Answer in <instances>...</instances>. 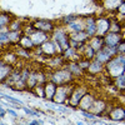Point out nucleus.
Returning a JSON list of instances; mask_svg holds the SVG:
<instances>
[{"mask_svg": "<svg viewBox=\"0 0 125 125\" xmlns=\"http://www.w3.org/2000/svg\"><path fill=\"white\" fill-rule=\"evenodd\" d=\"M68 69L70 70L71 74H76V75H79L80 73H81V69H80V66L78 65V62H71Z\"/></svg>", "mask_w": 125, "mask_h": 125, "instance_id": "a878e982", "label": "nucleus"}, {"mask_svg": "<svg viewBox=\"0 0 125 125\" xmlns=\"http://www.w3.org/2000/svg\"><path fill=\"white\" fill-rule=\"evenodd\" d=\"M86 38H89V36L86 35V33L84 30H83V31H78V33H74V31H73L71 34H69V39L73 40V41H84V43H85Z\"/></svg>", "mask_w": 125, "mask_h": 125, "instance_id": "6ab92c4d", "label": "nucleus"}, {"mask_svg": "<svg viewBox=\"0 0 125 125\" xmlns=\"http://www.w3.org/2000/svg\"><path fill=\"white\" fill-rule=\"evenodd\" d=\"M95 51L100 50L103 46H104V36H100V35H96V36H91V40H90V44H89Z\"/></svg>", "mask_w": 125, "mask_h": 125, "instance_id": "a211bd4d", "label": "nucleus"}, {"mask_svg": "<svg viewBox=\"0 0 125 125\" xmlns=\"http://www.w3.org/2000/svg\"><path fill=\"white\" fill-rule=\"evenodd\" d=\"M53 41L58 46V51L62 53L65 49L70 48V39H69V34H66L64 30H55L54 31V38Z\"/></svg>", "mask_w": 125, "mask_h": 125, "instance_id": "7ed1b4c3", "label": "nucleus"}, {"mask_svg": "<svg viewBox=\"0 0 125 125\" xmlns=\"http://www.w3.org/2000/svg\"><path fill=\"white\" fill-rule=\"evenodd\" d=\"M6 113H9L10 115H13L14 118H18V114H16L14 110H11V109H8V110H6Z\"/></svg>", "mask_w": 125, "mask_h": 125, "instance_id": "c9c22d12", "label": "nucleus"}, {"mask_svg": "<svg viewBox=\"0 0 125 125\" xmlns=\"http://www.w3.org/2000/svg\"><path fill=\"white\" fill-rule=\"evenodd\" d=\"M13 71V66L5 61H0V81H4Z\"/></svg>", "mask_w": 125, "mask_h": 125, "instance_id": "dca6fc26", "label": "nucleus"}, {"mask_svg": "<svg viewBox=\"0 0 125 125\" xmlns=\"http://www.w3.org/2000/svg\"><path fill=\"white\" fill-rule=\"evenodd\" d=\"M69 29H71V31L74 33H78V31H83L84 30V25H81V23H69Z\"/></svg>", "mask_w": 125, "mask_h": 125, "instance_id": "393cba45", "label": "nucleus"}, {"mask_svg": "<svg viewBox=\"0 0 125 125\" xmlns=\"http://www.w3.org/2000/svg\"><path fill=\"white\" fill-rule=\"evenodd\" d=\"M31 125H40V124H43V121L41 120H33V121H30Z\"/></svg>", "mask_w": 125, "mask_h": 125, "instance_id": "4c0bfd02", "label": "nucleus"}, {"mask_svg": "<svg viewBox=\"0 0 125 125\" xmlns=\"http://www.w3.org/2000/svg\"><path fill=\"white\" fill-rule=\"evenodd\" d=\"M20 33L21 31H8L9 34V41H11V43H19L20 40Z\"/></svg>", "mask_w": 125, "mask_h": 125, "instance_id": "5701e85b", "label": "nucleus"}, {"mask_svg": "<svg viewBox=\"0 0 125 125\" xmlns=\"http://www.w3.org/2000/svg\"><path fill=\"white\" fill-rule=\"evenodd\" d=\"M19 45H20V48H24V49H28V50H30L31 48L34 46V44H33V41H31L30 36H28V35H23V36H20Z\"/></svg>", "mask_w": 125, "mask_h": 125, "instance_id": "aec40b11", "label": "nucleus"}, {"mask_svg": "<svg viewBox=\"0 0 125 125\" xmlns=\"http://www.w3.org/2000/svg\"><path fill=\"white\" fill-rule=\"evenodd\" d=\"M6 114V110L1 108V105H0V118H4V115Z\"/></svg>", "mask_w": 125, "mask_h": 125, "instance_id": "e433bc0d", "label": "nucleus"}, {"mask_svg": "<svg viewBox=\"0 0 125 125\" xmlns=\"http://www.w3.org/2000/svg\"><path fill=\"white\" fill-rule=\"evenodd\" d=\"M109 118H110L113 121H124V119H125V114H124L123 108H115V109L110 110Z\"/></svg>", "mask_w": 125, "mask_h": 125, "instance_id": "f3484780", "label": "nucleus"}, {"mask_svg": "<svg viewBox=\"0 0 125 125\" xmlns=\"http://www.w3.org/2000/svg\"><path fill=\"white\" fill-rule=\"evenodd\" d=\"M84 94H86V89H84V88L73 89L71 93H70V95H69V98H68V100H66L68 105L71 106V108H76L79 105L80 99L84 96Z\"/></svg>", "mask_w": 125, "mask_h": 125, "instance_id": "39448f33", "label": "nucleus"}, {"mask_svg": "<svg viewBox=\"0 0 125 125\" xmlns=\"http://www.w3.org/2000/svg\"><path fill=\"white\" fill-rule=\"evenodd\" d=\"M83 113V115H84L85 118H88V119H95V115H94L93 113H88L86 110L85 111H81Z\"/></svg>", "mask_w": 125, "mask_h": 125, "instance_id": "f704fd0d", "label": "nucleus"}, {"mask_svg": "<svg viewBox=\"0 0 125 125\" xmlns=\"http://www.w3.org/2000/svg\"><path fill=\"white\" fill-rule=\"evenodd\" d=\"M124 54H116L115 58H111L109 61L105 62V70L110 78H116L124 71Z\"/></svg>", "mask_w": 125, "mask_h": 125, "instance_id": "f257e3e1", "label": "nucleus"}, {"mask_svg": "<svg viewBox=\"0 0 125 125\" xmlns=\"http://www.w3.org/2000/svg\"><path fill=\"white\" fill-rule=\"evenodd\" d=\"M124 79H125V73L123 71L121 74L119 75V76H116L115 78V85H116V88L118 89H124L125 88V84H124Z\"/></svg>", "mask_w": 125, "mask_h": 125, "instance_id": "b1692460", "label": "nucleus"}, {"mask_svg": "<svg viewBox=\"0 0 125 125\" xmlns=\"http://www.w3.org/2000/svg\"><path fill=\"white\" fill-rule=\"evenodd\" d=\"M93 101H94V96L86 93V94H84V96H83V98L80 99L79 105H78V106L80 108V110H81V111L89 110V108H90V105L93 104Z\"/></svg>", "mask_w": 125, "mask_h": 125, "instance_id": "4468645a", "label": "nucleus"}, {"mask_svg": "<svg viewBox=\"0 0 125 125\" xmlns=\"http://www.w3.org/2000/svg\"><path fill=\"white\" fill-rule=\"evenodd\" d=\"M16 54H18V55H20V56L30 58V50H28V49H24V48H20V49H18Z\"/></svg>", "mask_w": 125, "mask_h": 125, "instance_id": "c756f323", "label": "nucleus"}, {"mask_svg": "<svg viewBox=\"0 0 125 125\" xmlns=\"http://www.w3.org/2000/svg\"><path fill=\"white\" fill-rule=\"evenodd\" d=\"M120 29L123 28L120 26V23L118 20H110V26H109L110 33H120Z\"/></svg>", "mask_w": 125, "mask_h": 125, "instance_id": "4be33fe9", "label": "nucleus"}, {"mask_svg": "<svg viewBox=\"0 0 125 125\" xmlns=\"http://www.w3.org/2000/svg\"><path fill=\"white\" fill-rule=\"evenodd\" d=\"M89 110H90V113H93L95 116L101 115V114L106 110V104L104 103L103 100H95V99H94V101H93V104L90 105Z\"/></svg>", "mask_w": 125, "mask_h": 125, "instance_id": "9d476101", "label": "nucleus"}, {"mask_svg": "<svg viewBox=\"0 0 125 125\" xmlns=\"http://www.w3.org/2000/svg\"><path fill=\"white\" fill-rule=\"evenodd\" d=\"M41 50H43V54L48 55V56H53L58 53V49H56V44L54 43L53 40H46L45 43H43L40 45Z\"/></svg>", "mask_w": 125, "mask_h": 125, "instance_id": "1a4fd4ad", "label": "nucleus"}, {"mask_svg": "<svg viewBox=\"0 0 125 125\" xmlns=\"http://www.w3.org/2000/svg\"><path fill=\"white\" fill-rule=\"evenodd\" d=\"M33 24L38 30H41L44 33H51V31H54V26L49 20H36Z\"/></svg>", "mask_w": 125, "mask_h": 125, "instance_id": "ddd939ff", "label": "nucleus"}, {"mask_svg": "<svg viewBox=\"0 0 125 125\" xmlns=\"http://www.w3.org/2000/svg\"><path fill=\"white\" fill-rule=\"evenodd\" d=\"M62 62H64V58H60V56H56L54 58L53 60H50V65L54 66V68H59Z\"/></svg>", "mask_w": 125, "mask_h": 125, "instance_id": "c85d7f7f", "label": "nucleus"}, {"mask_svg": "<svg viewBox=\"0 0 125 125\" xmlns=\"http://www.w3.org/2000/svg\"><path fill=\"white\" fill-rule=\"evenodd\" d=\"M10 25V31H21V29H20V21L19 20H13V21L9 23Z\"/></svg>", "mask_w": 125, "mask_h": 125, "instance_id": "cd10ccee", "label": "nucleus"}, {"mask_svg": "<svg viewBox=\"0 0 125 125\" xmlns=\"http://www.w3.org/2000/svg\"><path fill=\"white\" fill-rule=\"evenodd\" d=\"M23 110L26 113V114H29V115H34V116H39V113H36V111H34V110H31V109H28V108H23Z\"/></svg>", "mask_w": 125, "mask_h": 125, "instance_id": "72a5a7b5", "label": "nucleus"}, {"mask_svg": "<svg viewBox=\"0 0 125 125\" xmlns=\"http://www.w3.org/2000/svg\"><path fill=\"white\" fill-rule=\"evenodd\" d=\"M84 31L86 33V35L90 36V38L96 34V23H95V19L94 18H89V19L85 20Z\"/></svg>", "mask_w": 125, "mask_h": 125, "instance_id": "f8f14e48", "label": "nucleus"}, {"mask_svg": "<svg viewBox=\"0 0 125 125\" xmlns=\"http://www.w3.org/2000/svg\"><path fill=\"white\" fill-rule=\"evenodd\" d=\"M81 53L84 54V58H85V59L91 60V59H94V56H95V53H96V51L94 50L90 45H88V46H84V49H83Z\"/></svg>", "mask_w": 125, "mask_h": 125, "instance_id": "412c9836", "label": "nucleus"}, {"mask_svg": "<svg viewBox=\"0 0 125 125\" xmlns=\"http://www.w3.org/2000/svg\"><path fill=\"white\" fill-rule=\"evenodd\" d=\"M89 62H90V60L84 59V60H80V61L78 62V65L80 66V69H81V70H86V68L89 66Z\"/></svg>", "mask_w": 125, "mask_h": 125, "instance_id": "2f4dec72", "label": "nucleus"}, {"mask_svg": "<svg viewBox=\"0 0 125 125\" xmlns=\"http://www.w3.org/2000/svg\"><path fill=\"white\" fill-rule=\"evenodd\" d=\"M71 88L66 84V85H60V88H56V91H55V95H54V99H53V103L54 104H64L69 95H70V93H71Z\"/></svg>", "mask_w": 125, "mask_h": 125, "instance_id": "20e7f679", "label": "nucleus"}, {"mask_svg": "<svg viewBox=\"0 0 125 125\" xmlns=\"http://www.w3.org/2000/svg\"><path fill=\"white\" fill-rule=\"evenodd\" d=\"M30 39H31V41H33V44H34V46H40L43 43H45V41L49 39V36H48V34L46 33H44V31H41V30H35L33 34L30 35Z\"/></svg>", "mask_w": 125, "mask_h": 125, "instance_id": "6e6552de", "label": "nucleus"}, {"mask_svg": "<svg viewBox=\"0 0 125 125\" xmlns=\"http://www.w3.org/2000/svg\"><path fill=\"white\" fill-rule=\"evenodd\" d=\"M75 20H78V16H75V15H70V16H65V18H64V23L69 24V23L75 21Z\"/></svg>", "mask_w": 125, "mask_h": 125, "instance_id": "473e14b6", "label": "nucleus"}, {"mask_svg": "<svg viewBox=\"0 0 125 125\" xmlns=\"http://www.w3.org/2000/svg\"><path fill=\"white\" fill-rule=\"evenodd\" d=\"M96 23V34L100 36H105L109 33V26H110V19L106 18H100L95 20Z\"/></svg>", "mask_w": 125, "mask_h": 125, "instance_id": "423d86ee", "label": "nucleus"}, {"mask_svg": "<svg viewBox=\"0 0 125 125\" xmlns=\"http://www.w3.org/2000/svg\"><path fill=\"white\" fill-rule=\"evenodd\" d=\"M56 88H58V85L55 84V83H53L51 80L44 83V90H45V99L46 100L53 101L55 91H56Z\"/></svg>", "mask_w": 125, "mask_h": 125, "instance_id": "9b49d317", "label": "nucleus"}, {"mask_svg": "<svg viewBox=\"0 0 125 125\" xmlns=\"http://www.w3.org/2000/svg\"><path fill=\"white\" fill-rule=\"evenodd\" d=\"M50 80L55 83L56 85H66L73 80V74L69 69H56L50 75Z\"/></svg>", "mask_w": 125, "mask_h": 125, "instance_id": "f03ea898", "label": "nucleus"}, {"mask_svg": "<svg viewBox=\"0 0 125 125\" xmlns=\"http://www.w3.org/2000/svg\"><path fill=\"white\" fill-rule=\"evenodd\" d=\"M86 70L90 73V74L95 75V74H99V73H101L104 70V66H103V62H100L99 60L94 59L89 62V66L86 68Z\"/></svg>", "mask_w": 125, "mask_h": 125, "instance_id": "2eb2a0df", "label": "nucleus"}, {"mask_svg": "<svg viewBox=\"0 0 125 125\" xmlns=\"http://www.w3.org/2000/svg\"><path fill=\"white\" fill-rule=\"evenodd\" d=\"M123 40V38L120 36L119 33H109L104 36V45L109 46V48H115L120 41Z\"/></svg>", "mask_w": 125, "mask_h": 125, "instance_id": "0eeeda50", "label": "nucleus"}, {"mask_svg": "<svg viewBox=\"0 0 125 125\" xmlns=\"http://www.w3.org/2000/svg\"><path fill=\"white\" fill-rule=\"evenodd\" d=\"M35 94L38 96H40V98H43V99H45V90H44V84H38L36 86H35Z\"/></svg>", "mask_w": 125, "mask_h": 125, "instance_id": "bb28decb", "label": "nucleus"}, {"mask_svg": "<svg viewBox=\"0 0 125 125\" xmlns=\"http://www.w3.org/2000/svg\"><path fill=\"white\" fill-rule=\"evenodd\" d=\"M1 96L5 98V99H8L10 103H15V104H18V105H21V104H23L21 100H18V99H15V98H13V96H10V95H6V94H3Z\"/></svg>", "mask_w": 125, "mask_h": 125, "instance_id": "7c9ffc66", "label": "nucleus"}]
</instances>
